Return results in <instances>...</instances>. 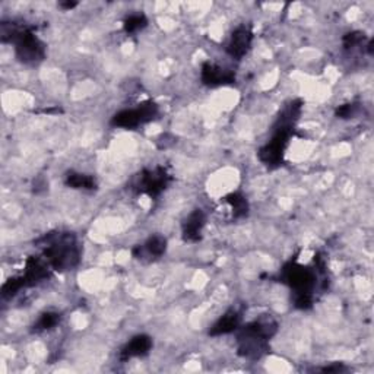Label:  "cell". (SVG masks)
I'll return each instance as SVG.
<instances>
[{
  "mask_svg": "<svg viewBox=\"0 0 374 374\" xmlns=\"http://www.w3.org/2000/svg\"><path fill=\"white\" fill-rule=\"evenodd\" d=\"M166 252H167V238L159 234H155L146 240L142 246H136L132 250V254L136 259L143 260L145 257H150L151 260H154V259H159L161 256H164Z\"/></svg>",
  "mask_w": 374,
  "mask_h": 374,
  "instance_id": "cell-13",
  "label": "cell"
},
{
  "mask_svg": "<svg viewBox=\"0 0 374 374\" xmlns=\"http://www.w3.org/2000/svg\"><path fill=\"white\" fill-rule=\"evenodd\" d=\"M206 225V215L202 209H194L182 224L183 240L187 243H198L202 238V231Z\"/></svg>",
  "mask_w": 374,
  "mask_h": 374,
  "instance_id": "cell-11",
  "label": "cell"
},
{
  "mask_svg": "<svg viewBox=\"0 0 374 374\" xmlns=\"http://www.w3.org/2000/svg\"><path fill=\"white\" fill-rule=\"evenodd\" d=\"M303 101L292 100L289 101L276 117L272 126V138L268 143L257 151V158L264 166L273 170L282 166L285 150L289 139L294 135L296 124L301 116Z\"/></svg>",
  "mask_w": 374,
  "mask_h": 374,
  "instance_id": "cell-2",
  "label": "cell"
},
{
  "mask_svg": "<svg viewBox=\"0 0 374 374\" xmlns=\"http://www.w3.org/2000/svg\"><path fill=\"white\" fill-rule=\"evenodd\" d=\"M278 332V322L264 315L237 329V352L243 359L259 360L269 351V340Z\"/></svg>",
  "mask_w": 374,
  "mask_h": 374,
  "instance_id": "cell-3",
  "label": "cell"
},
{
  "mask_svg": "<svg viewBox=\"0 0 374 374\" xmlns=\"http://www.w3.org/2000/svg\"><path fill=\"white\" fill-rule=\"evenodd\" d=\"M50 271H52V266L48 265L45 259L38 257V256H29L25 260V271L22 273L27 288L36 287L40 282L50 278V275H52Z\"/></svg>",
  "mask_w": 374,
  "mask_h": 374,
  "instance_id": "cell-10",
  "label": "cell"
},
{
  "mask_svg": "<svg viewBox=\"0 0 374 374\" xmlns=\"http://www.w3.org/2000/svg\"><path fill=\"white\" fill-rule=\"evenodd\" d=\"M152 348V339L148 335H136L120 350L119 359L120 361H129L132 359H138V357H143L150 354Z\"/></svg>",
  "mask_w": 374,
  "mask_h": 374,
  "instance_id": "cell-12",
  "label": "cell"
},
{
  "mask_svg": "<svg viewBox=\"0 0 374 374\" xmlns=\"http://www.w3.org/2000/svg\"><path fill=\"white\" fill-rule=\"evenodd\" d=\"M320 278H326V264L320 254L315 256V266L301 265L296 259L289 260L276 276V280L291 288L294 296L292 303L299 310H308L313 307Z\"/></svg>",
  "mask_w": 374,
  "mask_h": 374,
  "instance_id": "cell-1",
  "label": "cell"
},
{
  "mask_svg": "<svg viewBox=\"0 0 374 374\" xmlns=\"http://www.w3.org/2000/svg\"><path fill=\"white\" fill-rule=\"evenodd\" d=\"M317 371H323V373H344L348 371V368L344 364H332V366H326V367H322L317 368Z\"/></svg>",
  "mask_w": 374,
  "mask_h": 374,
  "instance_id": "cell-22",
  "label": "cell"
},
{
  "mask_svg": "<svg viewBox=\"0 0 374 374\" xmlns=\"http://www.w3.org/2000/svg\"><path fill=\"white\" fill-rule=\"evenodd\" d=\"M224 202L230 205L234 220H240V218H245L249 215V209H250L249 202H247L245 194H241L240 192L226 194V196L224 198Z\"/></svg>",
  "mask_w": 374,
  "mask_h": 374,
  "instance_id": "cell-16",
  "label": "cell"
},
{
  "mask_svg": "<svg viewBox=\"0 0 374 374\" xmlns=\"http://www.w3.org/2000/svg\"><path fill=\"white\" fill-rule=\"evenodd\" d=\"M0 38L15 45L16 59L21 63L38 64L45 59V44L34 34L32 27L3 21L0 24Z\"/></svg>",
  "mask_w": 374,
  "mask_h": 374,
  "instance_id": "cell-5",
  "label": "cell"
},
{
  "mask_svg": "<svg viewBox=\"0 0 374 374\" xmlns=\"http://www.w3.org/2000/svg\"><path fill=\"white\" fill-rule=\"evenodd\" d=\"M22 288H27L25 281H24V276L22 275H20V276H12V278H9L2 285V289H0V292H2V297L5 300H9V299H13L16 294H18V292Z\"/></svg>",
  "mask_w": 374,
  "mask_h": 374,
  "instance_id": "cell-18",
  "label": "cell"
},
{
  "mask_svg": "<svg viewBox=\"0 0 374 374\" xmlns=\"http://www.w3.org/2000/svg\"><path fill=\"white\" fill-rule=\"evenodd\" d=\"M253 43V29L252 25H240L237 27L230 37V41L226 43L225 52L236 60H241L252 48Z\"/></svg>",
  "mask_w": 374,
  "mask_h": 374,
  "instance_id": "cell-8",
  "label": "cell"
},
{
  "mask_svg": "<svg viewBox=\"0 0 374 374\" xmlns=\"http://www.w3.org/2000/svg\"><path fill=\"white\" fill-rule=\"evenodd\" d=\"M158 106L154 101H143L136 108H126L116 113L111 119V126L122 129H136L141 124L150 123L158 116Z\"/></svg>",
  "mask_w": 374,
  "mask_h": 374,
  "instance_id": "cell-7",
  "label": "cell"
},
{
  "mask_svg": "<svg viewBox=\"0 0 374 374\" xmlns=\"http://www.w3.org/2000/svg\"><path fill=\"white\" fill-rule=\"evenodd\" d=\"M241 323V313L236 308L226 312L224 316H221L213 328L209 329L210 336H221V335H229L233 332H237Z\"/></svg>",
  "mask_w": 374,
  "mask_h": 374,
  "instance_id": "cell-14",
  "label": "cell"
},
{
  "mask_svg": "<svg viewBox=\"0 0 374 374\" xmlns=\"http://www.w3.org/2000/svg\"><path fill=\"white\" fill-rule=\"evenodd\" d=\"M62 316L60 313L56 312H45L40 316V319L34 323V326H32V331L34 332H44V331H50L53 328H56L59 322H60Z\"/></svg>",
  "mask_w": 374,
  "mask_h": 374,
  "instance_id": "cell-17",
  "label": "cell"
},
{
  "mask_svg": "<svg viewBox=\"0 0 374 374\" xmlns=\"http://www.w3.org/2000/svg\"><path fill=\"white\" fill-rule=\"evenodd\" d=\"M64 185L71 189H78V190H95L96 186H99L94 175L75 171L66 174V177H64Z\"/></svg>",
  "mask_w": 374,
  "mask_h": 374,
  "instance_id": "cell-15",
  "label": "cell"
},
{
  "mask_svg": "<svg viewBox=\"0 0 374 374\" xmlns=\"http://www.w3.org/2000/svg\"><path fill=\"white\" fill-rule=\"evenodd\" d=\"M201 80L208 87H221L236 84V73L220 64L205 62L201 69Z\"/></svg>",
  "mask_w": 374,
  "mask_h": 374,
  "instance_id": "cell-9",
  "label": "cell"
},
{
  "mask_svg": "<svg viewBox=\"0 0 374 374\" xmlns=\"http://www.w3.org/2000/svg\"><path fill=\"white\" fill-rule=\"evenodd\" d=\"M148 25V18L143 13H135L130 15L123 22V29L126 31V34H135V32L143 29Z\"/></svg>",
  "mask_w": 374,
  "mask_h": 374,
  "instance_id": "cell-19",
  "label": "cell"
},
{
  "mask_svg": "<svg viewBox=\"0 0 374 374\" xmlns=\"http://www.w3.org/2000/svg\"><path fill=\"white\" fill-rule=\"evenodd\" d=\"M170 183L171 174L166 167L159 166L155 168H145L138 173L130 182V189L138 194H146L151 199H155L168 187Z\"/></svg>",
  "mask_w": 374,
  "mask_h": 374,
  "instance_id": "cell-6",
  "label": "cell"
},
{
  "mask_svg": "<svg viewBox=\"0 0 374 374\" xmlns=\"http://www.w3.org/2000/svg\"><path fill=\"white\" fill-rule=\"evenodd\" d=\"M59 6H60L62 9H66V10H71V9L76 8V6H78V3H76V2H62V3H59Z\"/></svg>",
  "mask_w": 374,
  "mask_h": 374,
  "instance_id": "cell-23",
  "label": "cell"
},
{
  "mask_svg": "<svg viewBox=\"0 0 374 374\" xmlns=\"http://www.w3.org/2000/svg\"><path fill=\"white\" fill-rule=\"evenodd\" d=\"M360 113V104L359 103H348L344 106H339L335 111V115L338 119H343V120H348V119H354L357 115Z\"/></svg>",
  "mask_w": 374,
  "mask_h": 374,
  "instance_id": "cell-20",
  "label": "cell"
},
{
  "mask_svg": "<svg viewBox=\"0 0 374 374\" xmlns=\"http://www.w3.org/2000/svg\"><path fill=\"white\" fill-rule=\"evenodd\" d=\"M37 245L43 246L44 259L56 272L72 271L80 262V247L73 233H48Z\"/></svg>",
  "mask_w": 374,
  "mask_h": 374,
  "instance_id": "cell-4",
  "label": "cell"
},
{
  "mask_svg": "<svg viewBox=\"0 0 374 374\" xmlns=\"http://www.w3.org/2000/svg\"><path fill=\"white\" fill-rule=\"evenodd\" d=\"M366 40L364 34L360 31H354V32H348V34L344 36L343 43H344V48L345 50H354L355 47H359L363 44V41Z\"/></svg>",
  "mask_w": 374,
  "mask_h": 374,
  "instance_id": "cell-21",
  "label": "cell"
}]
</instances>
